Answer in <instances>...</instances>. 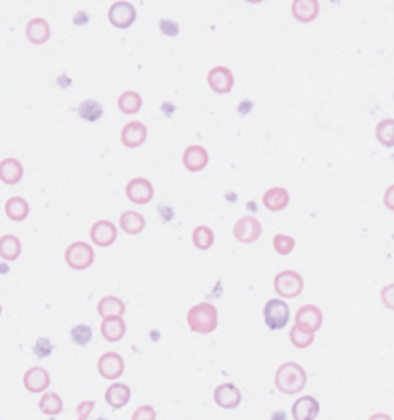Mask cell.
I'll return each mask as SVG.
<instances>
[{"instance_id":"cell-1","label":"cell","mask_w":394,"mask_h":420,"mask_svg":"<svg viewBox=\"0 0 394 420\" xmlns=\"http://www.w3.org/2000/svg\"><path fill=\"white\" fill-rule=\"evenodd\" d=\"M306 383H308V372L302 365L286 361L276 369L275 387L284 394H297V392L304 391Z\"/></svg>"},{"instance_id":"cell-2","label":"cell","mask_w":394,"mask_h":420,"mask_svg":"<svg viewBox=\"0 0 394 420\" xmlns=\"http://www.w3.org/2000/svg\"><path fill=\"white\" fill-rule=\"evenodd\" d=\"M186 323L196 334H212L218 328V308L210 303L196 304L188 310Z\"/></svg>"},{"instance_id":"cell-3","label":"cell","mask_w":394,"mask_h":420,"mask_svg":"<svg viewBox=\"0 0 394 420\" xmlns=\"http://www.w3.org/2000/svg\"><path fill=\"white\" fill-rule=\"evenodd\" d=\"M273 286L280 299H297L304 290V279L293 269H284L280 273H276Z\"/></svg>"},{"instance_id":"cell-4","label":"cell","mask_w":394,"mask_h":420,"mask_svg":"<svg viewBox=\"0 0 394 420\" xmlns=\"http://www.w3.org/2000/svg\"><path fill=\"white\" fill-rule=\"evenodd\" d=\"M65 262L74 271H85L94 263V249L87 241H74L65 251Z\"/></svg>"},{"instance_id":"cell-5","label":"cell","mask_w":394,"mask_h":420,"mask_svg":"<svg viewBox=\"0 0 394 420\" xmlns=\"http://www.w3.org/2000/svg\"><path fill=\"white\" fill-rule=\"evenodd\" d=\"M291 312L284 299H269L264 306V321L269 330H282L289 323Z\"/></svg>"},{"instance_id":"cell-6","label":"cell","mask_w":394,"mask_h":420,"mask_svg":"<svg viewBox=\"0 0 394 420\" xmlns=\"http://www.w3.org/2000/svg\"><path fill=\"white\" fill-rule=\"evenodd\" d=\"M109 23L113 24L114 28L125 30L131 28L133 23L136 21V8L131 4V2H125V0H118V2H113L111 8H109Z\"/></svg>"},{"instance_id":"cell-7","label":"cell","mask_w":394,"mask_h":420,"mask_svg":"<svg viewBox=\"0 0 394 420\" xmlns=\"http://www.w3.org/2000/svg\"><path fill=\"white\" fill-rule=\"evenodd\" d=\"M125 196L135 205H147L155 196V188H153L152 181L146 177H135L125 186Z\"/></svg>"},{"instance_id":"cell-8","label":"cell","mask_w":394,"mask_h":420,"mask_svg":"<svg viewBox=\"0 0 394 420\" xmlns=\"http://www.w3.org/2000/svg\"><path fill=\"white\" fill-rule=\"evenodd\" d=\"M232 234L240 243H254L262 236V223L254 216H243L234 223Z\"/></svg>"},{"instance_id":"cell-9","label":"cell","mask_w":394,"mask_h":420,"mask_svg":"<svg viewBox=\"0 0 394 420\" xmlns=\"http://www.w3.org/2000/svg\"><path fill=\"white\" fill-rule=\"evenodd\" d=\"M124 370L125 361L118 352H105L98 359V372L105 380H118Z\"/></svg>"},{"instance_id":"cell-10","label":"cell","mask_w":394,"mask_h":420,"mask_svg":"<svg viewBox=\"0 0 394 420\" xmlns=\"http://www.w3.org/2000/svg\"><path fill=\"white\" fill-rule=\"evenodd\" d=\"M118 238V229L113 221L100 219L90 227V241L98 247H111Z\"/></svg>"},{"instance_id":"cell-11","label":"cell","mask_w":394,"mask_h":420,"mask_svg":"<svg viewBox=\"0 0 394 420\" xmlns=\"http://www.w3.org/2000/svg\"><path fill=\"white\" fill-rule=\"evenodd\" d=\"M207 81L216 94H229L234 87V74L229 67H214L207 76Z\"/></svg>"},{"instance_id":"cell-12","label":"cell","mask_w":394,"mask_h":420,"mask_svg":"<svg viewBox=\"0 0 394 420\" xmlns=\"http://www.w3.org/2000/svg\"><path fill=\"white\" fill-rule=\"evenodd\" d=\"M322 321H324L322 310L319 306H315V304H304L295 314V325L304 326V328H308L311 332L321 330Z\"/></svg>"},{"instance_id":"cell-13","label":"cell","mask_w":394,"mask_h":420,"mask_svg":"<svg viewBox=\"0 0 394 420\" xmlns=\"http://www.w3.org/2000/svg\"><path fill=\"white\" fill-rule=\"evenodd\" d=\"M214 402L221 409H236L242 403V391L231 381H225L216 387Z\"/></svg>"},{"instance_id":"cell-14","label":"cell","mask_w":394,"mask_h":420,"mask_svg":"<svg viewBox=\"0 0 394 420\" xmlns=\"http://www.w3.org/2000/svg\"><path fill=\"white\" fill-rule=\"evenodd\" d=\"M24 389L30 392H45L50 387V372L45 367H32L24 372Z\"/></svg>"},{"instance_id":"cell-15","label":"cell","mask_w":394,"mask_h":420,"mask_svg":"<svg viewBox=\"0 0 394 420\" xmlns=\"http://www.w3.org/2000/svg\"><path fill=\"white\" fill-rule=\"evenodd\" d=\"M146 139H147V128L142 122H138V120L125 123L124 129H122V133H120L122 144H124L125 148H131V150L141 148L142 144L146 142Z\"/></svg>"},{"instance_id":"cell-16","label":"cell","mask_w":394,"mask_h":420,"mask_svg":"<svg viewBox=\"0 0 394 420\" xmlns=\"http://www.w3.org/2000/svg\"><path fill=\"white\" fill-rule=\"evenodd\" d=\"M321 411V403L315 397H300L291 408L293 420H315Z\"/></svg>"},{"instance_id":"cell-17","label":"cell","mask_w":394,"mask_h":420,"mask_svg":"<svg viewBox=\"0 0 394 420\" xmlns=\"http://www.w3.org/2000/svg\"><path fill=\"white\" fill-rule=\"evenodd\" d=\"M321 4L317 0H293L291 2V15L299 23H313L319 17Z\"/></svg>"},{"instance_id":"cell-18","label":"cell","mask_w":394,"mask_h":420,"mask_svg":"<svg viewBox=\"0 0 394 420\" xmlns=\"http://www.w3.org/2000/svg\"><path fill=\"white\" fill-rule=\"evenodd\" d=\"M183 164L188 172H201L209 164V152L199 144L188 146L183 153Z\"/></svg>"},{"instance_id":"cell-19","label":"cell","mask_w":394,"mask_h":420,"mask_svg":"<svg viewBox=\"0 0 394 420\" xmlns=\"http://www.w3.org/2000/svg\"><path fill=\"white\" fill-rule=\"evenodd\" d=\"M262 203L269 212H280L289 205V192L286 188H282V186H273V188L265 192L264 197H262Z\"/></svg>"},{"instance_id":"cell-20","label":"cell","mask_w":394,"mask_h":420,"mask_svg":"<svg viewBox=\"0 0 394 420\" xmlns=\"http://www.w3.org/2000/svg\"><path fill=\"white\" fill-rule=\"evenodd\" d=\"M131 400V387L125 386V383H120V381H114L107 387L105 391V402L111 406L113 409H122L124 406H127Z\"/></svg>"},{"instance_id":"cell-21","label":"cell","mask_w":394,"mask_h":420,"mask_svg":"<svg viewBox=\"0 0 394 420\" xmlns=\"http://www.w3.org/2000/svg\"><path fill=\"white\" fill-rule=\"evenodd\" d=\"M24 177V168L17 159H4L0 161V181L4 185H17Z\"/></svg>"},{"instance_id":"cell-22","label":"cell","mask_w":394,"mask_h":420,"mask_svg":"<svg viewBox=\"0 0 394 420\" xmlns=\"http://www.w3.org/2000/svg\"><path fill=\"white\" fill-rule=\"evenodd\" d=\"M26 37L34 45H45L50 39V24L46 19L35 17L26 24Z\"/></svg>"},{"instance_id":"cell-23","label":"cell","mask_w":394,"mask_h":420,"mask_svg":"<svg viewBox=\"0 0 394 420\" xmlns=\"http://www.w3.org/2000/svg\"><path fill=\"white\" fill-rule=\"evenodd\" d=\"M127 326H125L124 317H109L102 321V336L105 341L118 343L124 339Z\"/></svg>"},{"instance_id":"cell-24","label":"cell","mask_w":394,"mask_h":420,"mask_svg":"<svg viewBox=\"0 0 394 420\" xmlns=\"http://www.w3.org/2000/svg\"><path fill=\"white\" fill-rule=\"evenodd\" d=\"M120 229L124 230L125 234L136 236L141 234L142 230L146 229V218L136 210H125L120 216Z\"/></svg>"},{"instance_id":"cell-25","label":"cell","mask_w":394,"mask_h":420,"mask_svg":"<svg viewBox=\"0 0 394 420\" xmlns=\"http://www.w3.org/2000/svg\"><path fill=\"white\" fill-rule=\"evenodd\" d=\"M98 315L102 319H109V317H122L125 314V303L122 299L114 297V295H107L98 303Z\"/></svg>"},{"instance_id":"cell-26","label":"cell","mask_w":394,"mask_h":420,"mask_svg":"<svg viewBox=\"0 0 394 420\" xmlns=\"http://www.w3.org/2000/svg\"><path fill=\"white\" fill-rule=\"evenodd\" d=\"M23 252V243L15 234H4L0 236V258L6 262H13L17 260Z\"/></svg>"},{"instance_id":"cell-27","label":"cell","mask_w":394,"mask_h":420,"mask_svg":"<svg viewBox=\"0 0 394 420\" xmlns=\"http://www.w3.org/2000/svg\"><path fill=\"white\" fill-rule=\"evenodd\" d=\"M4 210H6V216L12 221H24V219L30 216V205L24 197H10L4 205Z\"/></svg>"},{"instance_id":"cell-28","label":"cell","mask_w":394,"mask_h":420,"mask_svg":"<svg viewBox=\"0 0 394 420\" xmlns=\"http://www.w3.org/2000/svg\"><path fill=\"white\" fill-rule=\"evenodd\" d=\"M289 341H291L293 347L308 348L311 347V343L315 341V332L308 330L304 326L293 325L289 328Z\"/></svg>"},{"instance_id":"cell-29","label":"cell","mask_w":394,"mask_h":420,"mask_svg":"<svg viewBox=\"0 0 394 420\" xmlns=\"http://www.w3.org/2000/svg\"><path fill=\"white\" fill-rule=\"evenodd\" d=\"M376 140L385 148H394V118H383L374 129Z\"/></svg>"},{"instance_id":"cell-30","label":"cell","mask_w":394,"mask_h":420,"mask_svg":"<svg viewBox=\"0 0 394 420\" xmlns=\"http://www.w3.org/2000/svg\"><path fill=\"white\" fill-rule=\"evenodd\" d=\"M214 230L207 227V225H199V227H196L194 232H191V241H194V246H196L199 251H209L210 247L214 246Z\"/></svg>"},{"instance_id":"cell-31","label":"cell","mask_w":394,"mask_h":420,"mask_svg":"<svg viewBox=\"0 0 394 420\" xmlns=\"http://www.w3.org/2000/svg\"><path fill=\"white\" fill-rule=\"evenodd\" d=\"M118 109L124 114H135L142 109V96L136 90H125L118 98Z\"/></svg>"},{"instance_id":"cell-32","label":"cell","mask_w":394,"mask_h":420,"mask_svg":"<svg viewBox=\"0 0 394 420\" xmlns=\"http://www.w3.org/2000/svg\"><path fill=\"white\" fill-rule=\"evenodd\" d=\"M78 114L85 122H98L103 117V106L98 100H83L78 106Z\"/></svg>"},{"instance_id":"cell-33","label":"cell","mask_w":394,"mask_h":420,"mask_svg":"<svg viewBox=\"0 0 394 420\" xmlns=\"http://www.w3.org/2000/svg\"><path fill=\"white\" fill-rule=\"evenodd\" d=\"M41 413L48 414V417H56L63 411V398L57 392H45L39 400Z\"/></svg>"},{"instance_id":"cell-34","label":"cell","mask_w":394,"mask_h":420,"mask_svg":"<svg viewBox=\"0 0 394 420\" xmlns=\"http://www.w3.org/2000/svg\"><path fill=\"white\" fill-rule=\"evenodd\" d=\"M273 247H275V251L278 252L280 257H287V254L293 252V249H295V238L287 234H276L275 238H273Z\"/></svg>"},{"instance_id":"cell-35","label":"cell","mask_w":394,"mask_h":420,"mask_svg":"<svg viewBox=\"0 0 394 420\" xmlns=\"http://www.w3.org/2000/svg\"><path fill=\"white\" fill-rule=\"evenodd\" d=\"M70 337H72V341L76 343L78 347H85V345H89L90 339H92V328L87 325L74 326L72 330H70Z\"/></svg>"},{"instance_id":"cell-36","label":"cell","mask_w":394,"mask_h":420,"mask_svg":"<svg viewBox=\"0 0 394 420\" xmlns=\"http://www.w3.org/2000/svg\"><path fill=\"white\" fill-rule=\"evenodd\" d=\"M131 420H157V411L153 406H141L131 414Z\"/></svg>"},{"instance_id":"cell-37","label":"cell","mask_w":394,"mask_h":420,"mask_svg":"<svg viewBox=\"0 0 394 420\" xmlns=\"http://www.w3.org/2000/svg\"><path fill=\"white\" fill-rule=\"evenodd\" d=\"M52 350H54V347H52L50 339H46V337H41V339H37V343H35V348H34V352L37 358H46V356H50Z\"/></svg>"},{"instance_id":"cell-38","label":"cell","mask_w":394,"mask_h":420,"mask_svg":"<svg viewBox=\"0 0 394 420\" xmlns=\"http://www.w3.org/2000/svg\"><path fill=\"white\" fill-rule=\"evenodd\" d=\"M380 297H382L383 306H385L387 310H393L394 312V282L393 284H387V286L382 288Z\"/></svg>"},{"instance_id":"cell-39","label":"cell","mask_w":394,"mask_h":420,"mask_svg":"<svg viewBox=\"0 0 394 420\" xmlns=\"http://www.w3.org/2000/svg\"><path fill=\"white\" fill-rule=\"evenodd\" d=\"M94 400H83V402H79V406L76 408V417H78V420H89L90 413L94 411Z\"/></svg>"},{"instance_id":"cell-40","label":"cell","mask_w":394,"mask_h":420,"mask_svg":"<svg viewBox=\"0 0 394 420\" xmlns=\"http://www.w3.org/2000/svg\"><path fill=\"white\" fill-rule=\"evenodd\" d=\"M160 32H163L164 35H168V37H175V35L179 34V26H177V23H174V21L163 19V21H160Z\"/></svg>"},{"instance_id":"cell-41","label":"cell","mask_w":394,"mask_h":420,"mask_svg":"<svg viewBox=\"0 0 394 420\" xmlns=\"http://www.w3.org/2000/svg\"><path fill=\"white\" fill-rule=\"evenodd\" d=\"M383 205H385L387 210L394 212V185L388 186L387 190H385V194H383Z\"/></svg>"},{"instance_id":"cell-42","label":"cell","mask_w":394,"mask_h":420,"mask_svg":"<svg viewBox=\"0 0 394 420\" xmlns=\"http://www.w3.org/2000/svg\"><path fill=\"white\" fill-rule=\"evenodd\" d=\"M369 420H393V417L387 413H374L369 417Z\"/></svg>"},{"instance_id":"cell-43","label":"cell","mask_w":394,"mask_h":420,"mask_svg":"<svg viewBox=\"0 0 394 420\" xmlns=\"http://www.w3.org/2000/svg\"><path fill=\"white\" fill-rule=\"evenodd\" d=\"M0 315H2V306H0Z\"/></svg>"},{"instance_id":"cell-44","label":"cell","mask_w":394,"mask_h":420,"mask_svg":"<svg viewBox=\"0 0 394 420\" xmlns=\"http://www.w3.org/2000/svg\"><path fill=\"white\" fill-rule=\"evenodd\" d=\"M393 98H394V94H393Z\"/></svg>"}]
</instances>
